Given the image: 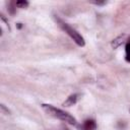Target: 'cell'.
<instances>
[{"instance_id": "8992f818", "label": "cell", "mask_w": 130, "mask_h": 130, "mask_svg": "<svg viewBox=\"0 0 130 130\" xmlns=\"http://www.w3.org/2000/svg\"><path fill=\"white\" fill-rule=\"evenodd\" d=\"M15 5L18 8H26L28 6V2L25 1V0H20V1H16L15 2Z\"/></svg>"}, {"instance_id": "6da1fadb", "label": "cell", "mask_w": 130, "mask_h": 130, "mask_svg": "<svg viewBox=\"0 0 130 130\" xmlns=\"http://www.w3.org/2000/svg\"><path fill=\"white\" fill-rule=\"evenodd\" d=\"M42 108L44 109V111L48 115H50V116H52L54 118H57V119H59L61 121H64L65 123H68L70 125H75L76 124V119L73 116H71L70 114H68L67 112H65V111L57 109V108L53 107L52 105H48V104H43Z\"/></svg>"}, {"instance_id": "3957f363", "label": "cell", "mask_w": 130, "mask_h": 130, "mask_svg": "<svg viewBox=\"0 0 130 130\" xmlns=\"http://www.w3.org/2000/svg\"><path fill=\"white\" fill-rule=\"evenodd\" d=\"M80 129L81 130H95L96 122L92 119H87L82 123V125L80 126Z\"/></svg>"}, {"instance_id": "5b68a950", "label": "cell", "mask_w": 130, "mask_h": 130, "mask_svg": "<svg viewBox=\"0 0 130 130\" xmlns=\"http://www.w3.org/2000/svg\"><path fill=\"white\" fill-rule=\"evenodd\" d=\"M122 43H123L122 38H117V39H115V40L112 42V47H113L114 49H117L118 47H120V46L122 45Z\"/></svg>"}, {"instance_id": "ba28073f", "label": "cell", "mask_w": 130, "mask_h": 130, "mask_svg": "<svg viewBox=\"0 0 130 130\" xmlns=\"http://www.w3.org/2000/svg\"><path fill=\"white\" fill-rule=\"evenodd\" d=\"M15 8H16L15 2H9V4H8V11H9L10 14H14Z\"/></svg>"}, {"instance_id": "9c48e42d", "label": "cell", "mask_w": 130, "mask_h": 130, "mask_svg": "<svg viewBox=\"0 0 130 130\" xmlns=\"http://www.w3.org/2000/svg\"><path fill=\"white\" fill-rule=\"evenodd\" d=\"M90 3L95 4V5H105V4H106L105 1H103V2H101V1H92V2H90Z\"/></svg>"}, {"instance_id": "7a4b0ae2", "label": "cell", "mask_w": 130, "mask_h": 130, "mask_svg": "<svg viewBox=\"0 0 130 130\" xmlns=\"http://www.w3.org/2000/svg\"><path fill=\"white\" fill-rule=\"evenodd\" d=\"M55 19H56V21L58 22V24H59V26L78 45V46H80V47H83L84 45H85V42H84V39L82 38V36L81 35H79L78 32H77V30H75L73 27H71L70 25H68L66 22H64L63 20H61L59 17H55Z\"/></svg>"}, {"instance_id": "277c9868", "label": "cell", "mask_w": 130, "mask_h": 130, "mask_svg": "<svg viewBox=\"0 0 130 130\" xmlns=\"http://www.w3.org/2000/svg\"><path fill=\"white\" fill-rule=\"evenodd\" d=\"M77 99H78V94H76V93L71 94V95H69V96L67 98V100L63 103V106H64V107H71V106H73V105L76 104Z\"/></svg>"}, {"instance_id": "52a82bcc", "label": "cell", "mask_w": 130, "mask_h": 130, "mask_svg": "<svg viewBox=\"0 0 130 130\" xmlns=\"http://www.w3.org/2000/svg\"><path fill=\"white\" fill-rule=\"evenodd\" d=\"M125 51H126V57H125V59H126L127 62L130 63V42H128V43L126 44Z\"/></svg>"}, {"instance_id": "8fae6325", "label": "cell", "mask_w": 130, "mask_h": 130, "mask_svg": "<svg viewBox=\"0 0 130 130\" xmlns=\"http://www.w3.org/2000/svg\"><path fill=\"white\" fill-rule=\"evenodd\" d=\"M63 130H69V129H67L66 127H63Z\"/></svg>"}, {"instance_id": "30bf717a", "label": "cell", "mask_w": 130, "mask_h": 130, "mask_svg": "<svg viewBox=\"0 0 130 130\" xmlns=\"http://www.w3.org/2000/svg\"><path fill=\"white\" fill-rule=\"evenodd\" d=\"M17 26H18V28H20L22 25H21V23H17Z\"/></svg>"}]
</instances>
